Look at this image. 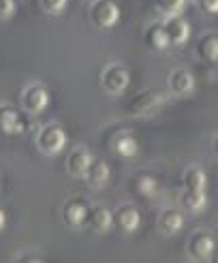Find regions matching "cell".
Masks as SVG:
<instances>
[{"mask_svg":"<svg viewBox=\"0 0 218 263\" xmlns=\"http://www.w3.org/2000/svg\"><path fill=\"white\" fill-rule=\"evenodd\" d=\"M26 130V122L17 109L11 105H0V133L5 135H17Z\"/></svg>","mask_w":218,"mask_h":263,"instance_id":"10","label":"cell"},{"mask_svg":"<svg viewBox=\"0 0 218 263\" xmlns=\"http://www.w3.org/2000/svg\"><path fill=\"white\" fill-rule=\"evenodd\" d=\"M216 253V238L208 231H195L186 242V255L192 261H212Z\"/></svg>","mask_w":218,"mask_h":263,"instance_id":"5","label":"cell"},{"mask_svg":"<svg viewBox=\"0 0 218 263\" xmlns=\"http://www.w3.org/2000/svg\"><path fill=\"white\" fill-rule=\"evenodd\" d=\"M205 174L203 169L192 165V167H186L184 174H182V186L184 189H192V191H203L205 189Z\"/></svg>","mask_w":218,"mask_h":263,"instance_id":"20","label":"cell"},{"mask_svg":"<svg viewBox=\"0 0 218 263\" xmlns=\"http://www.w3.org/2000/svg\"><path fill=\"white\" fill-rule=\"evenodd\" d=\"M128 84H131V73H128L126 67H122L118 62H111L101 71V86L107 95H113V97L122 95V92L128 88Z\"/></svg>","mask_w":218,"mask_h":263,"instance_id":"3","label":"cell"},{"mask_svg":"<svg viewBox=\"0 0 218 263\" xmlns=\"http://www.w3.org/2000/svg\"><path fill=\"white\" fill-rule=\"evenodd\" d=\"M144 41L150 49L154 51H161L165 47H169V41H167V34H165V28H163V24L156 22V24H150L146 32H144Z\"/></svg>","mask_w":218,"mask_h":263,"instance_id":"18","label":"cell"},{"mask_svg":"<svg viewBox=\"0 0 218 263\" xmlns=\"http://www.w3.org/2000/svg\"><path fill=\"white\" fill-rule=\"evenodd\" d=\"M88 17L96 28H113L120 22V7L113 0H92L88 7Z\"/></svg>","mask_w":218,"mask_h":263,"instance_id":"2","label":"cell"},{"mask_svg":"<svg viewBox=\"0 0 218 263\" xmlns=\"http://www.w3.org/2000/svg\"><path fill=\"white\" fill-rule=\"evenodd\" d=\"M88 210H90V205H88L86 199H82V197H73V199H69L67 203H64V208H62L64 225H69V227H84Z\"/></svg>","mask_w":218,"mask_h":263,"instance_id":"8","label":"cell"},{"mask_svg":"<svg viewBox=\"0 0 218 263\" xmlns=\"http://www.w3.org/2000/svg\"><path fill=\"white\" fill-rule=\"evenodd\" d=\"M15 9H17V3L15 0H0V20H11L15 15Z\"/></svg>","mask_w":218,"mask_h":263,"instance_id":"24","label":"cell"},{"mask_svg":"<svg viewBox=\"0 0 218 263\" xmlns=\"http://www.w3.org/2000/svg\"><path fill=\"white\" fill-rule=\"evenodd\" d=\"M86 225L96 231V233H107L111 227H113V222H111V212L107 208H103V205H92L88 210V216H86Z\"/></svg>","mask_w":218,"mask_h":263,"instance_id":"13","label":"cell"},{"mask_svg":"<svg viewBox=\"0 0 218 263\" xmlns=\"http://www.w3.org/2000/svg\"><path fill=\"white\" fill-rule=\"evenodd\" d=\"M111 148L113 152L120 156V159H135V156H139V141L135 135L131 133H120L115 135L113 141H111Z\"/></svg>","mask_w":218,"mask_h":263,"instance_id":"14","label":"cell"},{"mask_svg":"<svg viewBox=\"0 0 218 263\" xmlns=\"http://www.w3.org/2000/svg\"><path fill=\"white\" fill-rule=\"evenodd\" d=\"M197 56L201 60H208V62H216L218 58V36L216 32H208L199 39L197 43Z\"/></svg>","mask_w":218,"mask_h":263,"instance_id":"19","label":"cell"},{"mask_svg":"<svg viewBox=\"0 0 218 263\" xmlns=\"http://www.w3.org/2000/svg\"><path fill=\"white\" fill-rule=\"evenodd\" d=\"M163 28H165V34H167V41H169V47L184 45L190 39V26H188V22H184L180 15L167 17L163 22Z\"/></svg>","mask_w":218,"mask_h":263,"instance_id":"9","label":"cell"},{"mask_svg":"<svg viewBox=\"0 0 218 263\" xmlns=\"http://www.w3.org/2000/svg\"><path fill=\"white\" fill-rule=\"evenodd\" d=\"M184 227V214L180 212V210H163V212L158 214V229L167 235H173L177 233L180 229Z\"/></svg>","mask_w":218,"mask_h":263,"instance_id":"16","label":"cell"},{"mask_svg":"<svg viewBox=\"0 0 218 263\" xmlns=\"http://www.w3.org/2000/svg\"><path fill=\"white\" fill-rule=\"evenodd\" d=\"M154 3H156V9L165 17H173V15H180V13L186 9L188 0H154Z\"/></svg>","mask_w":218,"mask_h":263,"instance_id":"21","label":"cell"},{"mask_svg":"<svg viewBox=\"0 0 218 263\" xmlns=\"http://www.w3.org/2000/svg\"><path fill=\"white\" fill-rule=\"evenodd\" d=\"M137 189H139V193L144 195V197H154L158 193V182L154 180L152 176H144V178H139V182H137Z\"/></svg>","mask_w":218,"mask_h":263,"instance_id":"22","label":"cell"},{"mask_svg":"<svg viewBox=\"0 0 218 263\" xmlns=\"http://www.w3.org/2000/svg\"><path fill=\"white\" fill-rule=\"evenodd\" d=\"M109 176H111V169H109L107 163H103V161H92L84 178L88 180L90 186L101 189V186H105V184L109 182Z\"/></svg>","mask_w":218,"mask_h":263,"instance_id":"17","label":"cell"},{"mask_svg":"<svg viewBox=\"0 0 218 263\" xmlns=\"http://www.w3.org/2000/svg\"><path fill=\"white\" fill-rule=\"evenodd\" d=\"M5 222H7V218H5V212H3V210H0V229L5 227Z\"/></svg>","mask_w":218,"mask_h":263,"instance_id":"26","label":"cell"},{"mask_svg":"<svg viewBox=\"0 0 218 263\" xmlns=\"http://www.w3.org/2000/svg\"><path fill=\"white\" fill-rule=\"evenodd\" d=\"M180 205L190 214H201L203 210L208 208V195H205L203 191L184 189V193L180 195Z\"/></svg>","mask_w":218,"mask_h":263,"instance_id":"15","label":"cell"},{"mask_svg":"<svg viewBox=\"0 0 218 263\" xmlns=\"http://www.w3.org/2000/svg\"><path fill=\"white\" fill-rule=\"evenodd\" d=\"M92 161H94V156L86 148H73L67 156V174L73 178H84Z\"/></svg>","mask_w":218,"mask_h":263,"instance_id":"11","label":"cell"},{"mask_svg":"<svg viewBox=\"0 0 218 263\" xmlns=\"http://www.w3.org/2000/svg\"><path fill=\"white\" fill-rule=\"evenodd\" d=\"M49 92L43 84H30L26 86L22 92H19V105L26 114L30 116H36V114H43L47 107H49Z\"/></svg>","mask_w":218,"mask_h":263,"instance_id":"4","label":"cell"},{"mask_svg":"<svg viewBox=\"0 0 218 263\" xmlns=\"http://www.w3.org/2000/svg\"><path fill=\"white\" fill-rule=\"evenodd\" d=\"M111 222H113V227H118L120 231L133 233L141 225V214L135 205L124 203L120 208H115V212H111Z\"/></svg>","mask_w":218,"mask_h":263,"instance_id":"7","label":"cell"},{"mask_svg":"<svg viewBox=\"0 0 218 263\" xmlns=\"http://www.w3.org/2000/svg\"><path fill=\"white\" fill-rule=\"evenodd\" d=\"M163 105H165L163 95H158V92H154V90H144L131 99V103H128V114L135 118L152 116V114H156Z\"/></svg>","mask_w":218,"mask_h":263,"instance_id":"6","label":"cell"},{"mask_svg":"<svg viewBox=\"0 0 218 263\" xmlns=\"http://www.w3.org/2000/svg\"><path fill=\"white\" fill-rule=\"evenodd\" d=\"M38 5H41V9L45 13H49V15H60V13L67 9L69 0H38Z\"/></svg>","mask_w":218,"mask_h":263,"instance_id":"23","label":"cell"},{"mask_svg":"<svg viewBox=\"0 0 218 263\" xmlns=\"http://www.w3.org/2000/svg\"><path fill=\"white\" fill-rule=\"evenodd\" d=\"M169 90L177 97H188L192 95V90H195V77H192L186 69H173L169 73Z\"/></svg>","mask_w":218,"mask_h":263,"instance_id":"12","label":"cell"},{"mask_svg":"<svg viewBox=\"0 0 218 263\" xmlns=\"http://www.w3.org/2000/svg\"><path fill=\"white\" fill-rule=\"evenodd\" d=\"M199 5L205 13H212V15L218 11V0H199Z\"/></svg>","mask_w":218,"mask_h":263,"instance_id":"25","label":"cell"},{"mask_svg":"<svg viewBox=\"0 0 218 263\" xmlns=\"http://www.w3.org/2000/svg\"><path fill=\"white\" fill-rule=\"evenodd\" d=\"M69 141V135L60 124H45L36 133V148L38 152H43L45 156H56L64 150Z\"/></svg>","mask_w":218,"mask_h":263,"instance_id":"1","label":"cell"}]
</instances>
